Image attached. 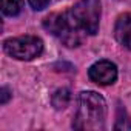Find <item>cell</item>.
<instances>
[{
    "label": "cell",
    "mask_w": 131,
    "mask_h": 131,
    "mask_svg": "<svg viewBox=\"0 0 131 131\" xmlns=\"http://www.w3.org/2000/svg\"><path fill=\"white\" fill-rule=\"evenodd\" d=\"M106 116V103L102 96L94 91L80 93L73 126L76 129H100Z\"/></svg>",
    "instance_id": "cell-1"
},
{
    "label": "cell",
    "mask_w": 131,
    "mask_h": 131,
    "mask_svg": "<svg viewBox=\"0 0 131 131\" xmlns=\"http://www.w3.org/2000/svg\"><path fill=\"white\" fill-rule=\"evenodd\" d=\"M45 28L56 36L60 42H63L67 46H79L82 42V29L74 22L71 11L62 13V14H52L45 19Z\"/></svg>",
    "instance_id": "cell-2"
},
{
    "label": "cell",
    "mask_w": 131,
    "mask_h": 131,
    "mask_svg": "<svg viewBox=\"0 0 131 131\" xmlns=\"http://www.w3.org/2000/svg\"><path fill=\"white\" fill-rule=\"evenodd\" d=\"M71 16L77 26L85 32L94 36L99 31L100 2L99 0H79L71 9Z\"/></svg>",
    "instance_id": "cell-3"
},
{
    "label": "cell",
    "mask_w": 131,
    "mask_h": 131,
    "mask_svg": "<svg viewBox=\"0 0 131 131\" xmlns=\"http://www.w3.org/2000/svg\"><path fill=\"white\" fill-rule=\"evenodd\" d=\"M3 48L6 54L19 60H31L42 54L43 42L36 36H22L5 40Z\"/></svg>",
    "instance_id": "cell-4"
},
{
    "label": "cell",
    "mask_w": 131,
    "mask_h": 131,
    "mask_svg": "<svg viewBox=\"0 0 131 131\" xmlns=\"http://www.w3.org/2000/svg\"><path fill=\"white\" fill-rule=\"evenodd\" d=\"M90 79L97 85H111L117 79V68L110 60L96 62L88 71Z\"/></svg>",
    "instance_id": "cell-5"
},
{
    "label": "cell",
    "mask_w": 131,
    "mask_h": 131,
    "mask_svg": "<svg viewBox=\"0 0 131 131\" xmlns=\"http://www.w3.org/2000/svg\"><path fill=\"white\" fill-rule=\"evenodd\" d=\"M114 36L120 45L131 49V14H123L117 19Z\"/></svg>",
    "instance_id": "cell-6"
},
{
    "label": "cell",
    "mask_w": 131,
    "mask_h": 131,
    "mask_svg": "<svg viewBox=\"0 0 131 131\" xmlns=\"http://www.w3.org/2000/svg\"><path fill=\"white\" fill-rule=\"evenodd\" d=\"M70 100H71V93H70V90H67V88H60V90H57V91L52 94V99H51L52 105H54L57 110L67 108L68 103H70Z\"/></svg>",
    "instance_id": "cell-7"
},
{
    "label": "cell",
    "mask_w": 131,
    "mask_h": 131,
    "mask_svg": "<svg viewBox=\"0 0 131 131\" xmlns=\"http://www.w3.org/2000/svg\"><path fill=\"white\" fill-rule=\"evenodd\" d=\"M23 8V0H2V11L5 16L14 17L20 14Z\"/></svg>",
    "instance_id": "cell-8"
},
{
    "label": "cell",
    "mask_w": 131,
    "mask_h": 131,
    "mask_svg": "<svg viewBox=\"0 0 131 131\" xmlns=\"http://www.w3.org/2000/svg\"><path fill=\"white\" fill-rule=\"evenodd\" d=\"M28 2H29V5H31L34 9L40 11V9H45V8L48 6L49 0H28Z\"/></svg>",
    "instance_id": "cell-9"
},
{
    "label": "cell",
    "mask_w": 131,
    "mask_h": 131,
    "mask_svg": "<svg viewBox=\"0 0 131 131\" xmlns=\"http://www.w3.org/2000/svg\"><path fill=\"white\" fill-rule=\"evenodd\" d=\"M9 99V91L8 88H2V103H6Z\"/></svg>",
    "instance_id": "cell-10"
}]
</instances>
